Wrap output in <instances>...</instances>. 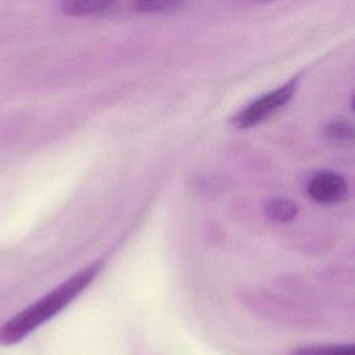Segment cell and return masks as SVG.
Listing matches in <instances>:
<instances>
[{
  "label": "cell",
  "instance_id": "1",
  "mask_svg": "<svg viewBox=\"0 0 355 355\" xmlns=\"http://www.w3.org/2000/svg\"><path fill=\"white\" fill-rule=\"evenodd\" d=\"M101 266V259L86 265L51 291L3 323L0 326V345H12L24 340L39 326L54 318L93 282Z\"/></svg>",
  "mask_w": 355,
  "mask_h": 355
},
{
  "label": "cell",
  "instance_id": "2",
  "mask_svg": "<svg viewBox=\"0 0 355 355\" xmlns=\"http://www.w3.org/2000/svg\"><path fill=\"white\" fill-rule=\"evenodd\" d=\"M298 82H300V76H294L279 89H275L258 97L257 100L250 103L247 107L240 110L237 114H234L230 118V125L234 129H240V130L250 129L259 125L261 122L268 119L270 115L277 112L280 108H283L293 98L297 90Z\"/></svg>",
  "mask_w": 355,
  "mask_h": 355
},
{
  "label": "cell",
  "instance_id": "3",
  "mask_svg": "<svg viewBox=\"0 0 355 355\" xmlns=\"http://www.w3.org/2000/svg\"><path fill=\"white\" fill-rule=\"evenodd\" d=\"M308 194L318 202L334 204L348 196L347 180L336 172H319L308 183Z\"/></svg>",
  "mask_w": 355,
  "mask_h": 355
},
{
  "label": "cell",
  "instance_id": "4",
  "mask_svg": "<svg viewBox=\"0 0 355 355\" xmlns=\"http://www.w3.org/2000/svg\"><path fill=\"white\" fill-rule=\"evenodd\" d=\"M116 0H60L62 14L69 17H92L111 11Z\"/></svg>",
  "mask_w": 355,
  "mask_h": 355
},
{
  "label": "cell",
  "instance_id": "5",
  "mask_svg": "<svg viewBox=\"0 0 355 355\" xmlns=\"http://www.w3.org/2000/svg\"><path fill=\"white\" fill-rule=\"evenodd\" d=\"M290 355H355V347L352 344H315L295 348Z\"/></svg>",
  "mask_w": 355,
  "mask_h": 355
},
{
  "label": "cell",
  "instance_id": "6",
  "mask_svg": "<svg viewBox=\"0 0 355 355\" xmlns=\"http://www.w3.org/2000/svg\"><path fill=\"white\" fill-rule=\"evenodd\" d=\"M265 211L270 219L277 220V222H287L297 215L298 208H297L295 202H293L291 200L275 198L268 202Z\"/></svg>",
  "mask_w": 355,
  "mask_h": 355
},
{
  "label": "cell",
  "instance_id": "7",
  "mask_svg": "<svg viewBox=\"0 0 355 355\" xmlns=\"http://www.w3.org/2000/svg\"><path fill=\"white\" fill-rule=\"evenodd\" d=\"M184 0H132V6L136 11L144 14L165 12L179 8Z\"/></svg>",
  "mask_w": 355,
  "mask_h": 355
},
{
  "label": "cell",
  "instance_id": "8",
  "mask_svg": "<svg viewBox=\"0 0 355 355\" xmlns=\"http://www.w3.org/2000/svg\"><path fill=\"white\" fill-rule=\"evenodd\" d=\"M326 133L334 140H348L352 137V126L344 121H336L326 128Z\"/></svg>",
  "mask_w": 355,
  "mask_h": 355
},
{
  "label": "cell",
  "instance_id": "9",
  "mask_svg": "<svg viewBox=\"0 0 355 355\" xmlns=\"http://www.w3.org/2000/svg\"><path fill=\"white\" fill-rule=\"evenodd\" d=\"M254 3H270V1H275V0H251Z\"/></svg>",
  "mask_w": 355,
  "mask_h": 355
}]
</instances>
